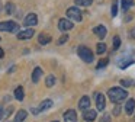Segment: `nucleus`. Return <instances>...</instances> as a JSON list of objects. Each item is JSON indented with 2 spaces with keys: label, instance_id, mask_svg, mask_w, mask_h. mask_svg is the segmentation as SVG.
<instances>
[{
  "label": "nucleus",
  "instance_id": "bb28decb",
  "mask_svg": "<svg viewBox=\"0 0 135 122\" xmlns=\"http://www.w3.org/2000/svg\"><path fill=\"white\" fill-rule=\"evenodd\" d=\"M119 46H120V38H119V36H115V38H113V48L118 49Z\"/></svg>",
  "mask_w": 135,
  "mask_h": 122
},
{
  "label": "nucleus",
  "instance_id": "4468645a",
  "mask_svg": "<svg viewBox=\"0 0 135 122\" xmlns=\"http://www.w3.org/2000/svg\"><path fill=\"white\" fill-rule=\"evenodd\" d=\"M125 110L128 115H132L135 110V99H129V100H126L125 103Z\"/></svg>",
  "mask_w": 135,
  "mask_h": 122
},
{
  "label": "nucleus",
  "instance_id": "7ed1b4c3",
  "mask_svg": "<svg viewBox=\"0 0 135 122\" xmlns=\"http://www.w3.org/2000/svg\"><path fill=\"white\" fill-rule=\"evenodd\" d=\"M0 31L3 32H19V25L13 20H6V22H0Z\"/></svg>",
  "mask_w": 135,
  "mask_h": 122
},
{
  "label": "nucleus",
  "instance_id": "0eeeda50",
  "mask_svg": "<svg viewBox=\"0 0 135 122\" xmlns=\"http://www.w3.org/2000/svg\"><path fill=\"white\" fill-rule=\"evenodd\" d=\"M73 26L74 25H73V22H71L70 19H60V22H58V29L62 31V32L73 29Z\"/></svg>",
  "mask_w": 135,
  "mask_h": 122
},
{
  "label": "nucleus",
  "instance_id": "6e6552de",
  "mask_svg": "<svg viewBox=\"0 0 135 122\" xmlns=\"http://www.w3.org/2000/svg\"><path fill=\"white\" fill-rule=\"evenodd\" d=\"M35 31L32 28H26L25 31H19L18 32V39H31L33 36Z\"/></svg>",
  "mask_w": 135,
  "mask_h": 122
},
{
  "label": "nucleus",
  "instance_id": "412c9836",
  "mask_svg": "<svg viewBox=\"0 0 135 122\" xmlns=\"http://www.w3.org/2000/svg\"><path fill=\"white\" fill-rule=\"evenodd\" d=\"M134 4V0H122V9L123 10H128L129 7H132Z\"/></svg>",
  "mask_w": 135,
  "mask_h": 122
},
{
  "label": "nucleus",
  "instance_id": "423d86ee",
  "mask_svg": "<svg viewBox=\"0 0 135 122\" xmlns=\"http://www.w3.org/2000/svg\"><path fill=\"white\" fill-rule=\"evenodd\" d=\"M23 23H25V26H28V28H33V26L38 23V16H36L35 13L26 15V17H25Z\"/></svg>",
  "mask_w": 135,
  "mask_h": 122
},
{
  "label": "nucleus",
  "instance_id": "20e7f679",
  "mask_svg": "<svg viewBox=\"0 0 135 122\" xmlns=\"http://www.w3.org/2000/svg\"><path fill=\"white\" fill-rule=\"evenodd\" d=\"M67 16H68V19L76 20V22H81L83 20V15L79 7H70L67 10Z\"/></svg>",
  "mask_w": 135,
  "mask_h": 122
},
{
  "label": "nucleus",
  "instance_id": "393cba45",
  "mask_svg": "<svg viewBox=\"0 0 135 122\" xmlns=\"http://www.w3.org/2000/svg\"><path fill=\"white\" fill-rule=\"evenodd\" d=\"M110 13H112V16H116V13H118V0H113V3H112Z\"/></svg>",
  "mask_w": 135,
  "mask_h": 122
},
{
  "label": "nucleus",
  "instance_id": "cd10ccee",
  "mask_svg": "<svg viewBox=\"0 0 135 122\" xmlns=\"http://www.w3.org/2000/svg\"><path fill=\"white\" fill-rule=\"evenodd\" d=\"M13 10H15V6H13V3H7L6 4V13H13Z\"/></svg>",
  "mask_w": 135,
  "mask_h": 122
},
{
  "label": "nucleus",
  "instance_id": "b1692460",
  "mask_svg": "<svg viewBox=\"0 0 135 122\" xmlns=\"http://www.w3.org/2000/svg\"><path fill=\"white\" fill-rule=\"evenodd\" d=\"M109 64V60L108 58H102V60L99 61V64H97V70H100V68H105L106 65Z\"/></svg>",
  "mask_w": 135,
  "mask_h": 122
},
{
  "label": "nucleus",
  "instance_id": "2eb2a0df",
  "mask_svg": "<svg viewBox=\"0 0 135 122\" xmlns=\"http://www.w3.org/2000/svg\"><path fill=\"white\" fill-rule=\"evenodd\" d=\"M38 42L41 44V45H47V44H50L51 42V35H48V34H39V36H38Z\"/></svg>",
  "mask_w": 135,
  "mask_h": 122
},
{
  "label": "nucleus",
  "instance_id": "aec40b11",
  "mask_svg": "<svg viewBox=\"0 0 135 122\" xmlns=\"http://www.w3.org/2000/svg\"><path fill=\"white\" fill-rule=\"evenodd\" d=\"M76 6H90L93 3V0H74Z\"/></svg>",
  "mask_w": 135,
  "mask_h": 122
},
{
  "label": "nucleus",
  "instance_id": "c85d7f7f",
  "mask_svg": "<svg viewBox=\"0 0 135 122\" xmlns=\"http://www.w3.org/2000/svg\"><path fill=\"white\" fill-rule=\"evenodd\" d=\"M67 41H68V35H62V36L58 39V44H60V45H62V44H65Z\"/></svg>",
  "mask_w": 135,
  "mask_h": 122
},
{
  "label": "nucleus",
  "instance_id": "9d476101",
  "mask_svg": "<svg viewBox=\"0 0 135 122\" xmlns=\"http://www.w3.org/2000/svg\"><path fill=\"white\" fill-rule=\"evenodd\" d=\"M96 106L99 110H103L106 106V102H105V95L102 93H96Z\"/></svg>",
  "mask_w": 135,
  "mask_h": 122
},
{
  "label": "nucleus",
  "instance_id": "4be33fe9",
  "mask_svg": "<svg viewBox=\"0 0 135 122\" xmlns=\"http://www.w3.org/2000/svg\"><path fill=\"white\" fill-rule=\"evenodd\" d=\"M96 51H97V54H103V52L106 51V45H105V42H99V44H97Z\"/></svg>",
  "mask_w": 135,
  "mask_h": 122
},
{
  "label": "nucleus",
  "instance_id": "f03ea898",
  "mask_svg": "<svg viewBox=\"0 0 135 122\" xmlns=\"http://www.w3.org/2000/svg\"><path fill=\"white\" fill-rule=\"evenodd\" d=\"M77 54H79V57L81 58L84 63H91V61H93V58H94V55H93V52L90 51V48H87V46H84V45L79 46Z\"/></svg>",
  "mask_w": 135,
  "mask_h": 122
},
{
  "label": "nucleus",
  "instance_id": "72a5a7b5",
  "mask_svg": "<svg viewBox=\"0 0 135 122\" xmlns=\"http://www.w3.org/2000/svg\"><path fill=\"white\" fill-rule=\"evenodd\" d=\"M3 57H4V51L0 48V58H3Z\"/></svg>",
  "mask_w": 135,
  "mask_h": 122
},
{
  "label": "nucleus",
  "instance_id": "f257e3e1",
  "mask_svg": "<svg viewBox=\"0 0 135 122\" xmlns=\"http://www.w3.org/2000/svg\"><path fill=\"white\" fill-rule=\"evenodd\" d=\"M108 96L109 99H110L113 103H120V102L123 100V99H126V96H128V92L125 90V87H112V89L108 90Z\"/></svg>",
  "mask_w": 135,
  "mask_h": 122
},
{
  "label": "nucleus",
  "instance_id": "473e14b6",
  "mask_svg": "<svg viewBox=\"0 0 135 122\" xmlns=\"http://www.w3.org/2000/svg\"><path fill=\"white\" fill-rule=\"evenodd\" d=\"M131 36H132V38H135V28H132V29H131Z\"/></svg>",
  "mask_w": 135,
  "mask_h": 122
},
{
  "label": "nucleus",
  "instance_id": "dca6fc26",
  "mask_svg": "<svg viewBox=\"0 0 135 122\" xmlns=\"http://www.w3.org/2000/svg\"><path fill=\"white\" fill-rule=\"evenodd\" d=\"M93 32L97 35V36L100 38V39H103V38L106 36V28L103 25H99V26H96V28L93 29Z\"/></svg>",
  "mask_w": 135,
  "mask_h": 122
},
{
  "label": "nucleus",
  "instance_id": "f3484780",
  "mask_svg": "<svg viewBox=\"0 0 135 122\" xmlns=\"http://www.w3.org/2000/svg\"><path fill=\"white\" fill-rule=\"evenodd\" d=\"M26 116H28V112L25 109H21L15 116V122H23L25 119H26Z\"/></svg>",
  "mask_w": 135,
  "mask_h": 122
},
{
  "label": "nucleus",
  "instance_id": "9b49d317",
  "mask_svg": "<svg viewBox=\"0 0 135 122\" xmlns=\"http://www.w3.org/2000/svg\"><path fill=\"white\" fill-rule=\"evenodd\" d=\"M96 116H97V112H96V110H93V109H86L83 118H84V121H87V122H93L94 119H96Z\"/></svg>",
  "mask_w": 135,
  "mask_h": 122
},
{
  "label": "nucleus",
  "instance_id": "f8f14e48",
  "mask_svg": "<svg viewBox=\"0 0 135 122\" xmlns=\"http://www.w3.org/2000/svg\"><path fill=\"white\" fill-rule=\"evenodd\" d=\"M79 107L83 110L89 109V107H90V97H89V96H83L79 102Z\"/></svg>",
  "mask_w": 135,
  "mask_h": 122
},
{
  "label": "nucleus",
  "instance_id": "c756f323",
  "mask_svg": "<svg viewBox=\"0 0 135 122\" xmlns=\"http://www.w3.org/2000/svg\"><path fill=\"white\" fill-rule=\"evenodd\" d=\"M100 122H110V115H103L102 118H100Z\"/></svg>",
  "mask_w": 135,
  "mask_h": 122
},
{
  "label": "nucleus",
  "instance_id": "2f4dec72",
  "mask_svg": "<svg viewBox=\"0 0 135 122\" xmlns=\"http://www.w3.org/2000/svg\"><path fill=\"white\" fill-rule=\"evenodd\" d=\"M119 113H120V107L116 106V107H115V110H113V115H119Z\"/></svg>",
  "mask_w": 135,
  "mask_h": 122
},
{
  "label": "nucleus",
  "instance_id": "a211bd4d",
  "mask_svg": "<svg viewBox=\"0 0 135 122\" xmlns=\"http://www.w3.org/2000/svg\"><path fill=\"white\" fill-rule=\"evenodd\" d=\"M23 97H25V93H23V87H16L15 89V99L16 100H19V102H22L23 100Z\"/></svg>",
  "mask_w": 135,
  "mask_h": 122
},
{
  "label": "nucleus",
  "instance_id": "ddd939ff",
  "mask_svg": "<svg viewBox=\"0 0 135 122\" xmlns=\"http://www.w3.org/2000/svg\"><path fill=\"white\" fill-rule=\"evenodd\" d=\"M41 77H42V68L41 67H35L32 71V81L33 83H38L41 80Z\"/></svg>",
  "mask_w": 135,
  "mask_h": 122
},
{
  "label": "nucleus",
  "instance_id": "5701e85b",
  "mask_svg": "<svg viewBox=\"0 0 135 122\" xmlns=\"http://www.w3.org/2000/svg\"><path fill=\"white\" fill-rule=\"evenodd\" d=\"M120 84H122L123 87H129V86H134L135 81L134 80H129V78H123V80H120Z\"/></svg>",
  "mask_w": 135,
  "mask_h": 122
},
{
  "label": "nucleus",
  "instance_id": "a878e982",
  "mask_svg": "<svg viewBox=\"0 0 135 122\" xmlns=\"http://www.w3.org/2000/svg\"><path fill=\"white\" fill-rule=\"evenodd\" d=\"M131 64H134V60H125V61H122V63H119V67L120 68H126V67H129Z\"/></svg>",
  "mask_w": 135,
  "mask_h": 122
},
{
  "label": "nucleus",
  "instance_id": "39448f33",
  "mask_svg": "<svg viewBox=\"0 0 135 122\" xmlns=\"http://www.w3.org/2000/svg\"><path fill=\"white\" fill-rule=\"evenodd\" d=\"M52 105H54V102L51 100V99H45V100H42L41 103H39V106H38V109H35L33 110V113H39V112H44V110H47V109H50V107H52Z\"/></svg>",
  "mask_w": 135,
  "mask_h": 122
},
{
  "label": "nucleus",
  "instance_id": "7c9ffc66",
  "mask_svg": "<svg viewBox=\"0 0 135 122\" xmlns=\"http://www.w3.org/2000/svg\"><path fill=\"white\" fill-rule=\"evenodd\" d=\"M4 116V109H3V105H0V119H3Z\"/></svg>",
  "mask_w": 135,
  "mask_h": 122
},
{
  "label": "nucleus",
  "instance_id": "f704fd0d",
  "mask_svg": "<svg viewBox=\"0 0 135 122\" xmlns=\"http://www.w3.org/2000/svg\"><path fill=\"white\" fill-rule=\"evenodd\" d=\"M52 122H58V121H52Z\"/></svg>",
  "mask_w": 135,
  "mask_h": 122
},
{
  "label": "nucleus",
  "instance_id": "1a4fd4ad",
  "mask_svg": "<svg viewBox=\"0 0 135 122\" xmlns=\"http://www.w3.org/2000/svg\"><path fill=\"white\" fill-rule=\"evenodd\" d=\"M64 121L65 122H77V112L74 109H68L64 113Z\"/></svg>",
  "mask_w": 135,
  "mask_h": 122
},
{
  "label": "nucleus",
  "instance_id": "6ab92c4d",
  "mask_svg": "<svg viewBox=\"0 0 135 122\" xmlns=\"http://www.w3.org/2000/svg\"><path fill=\"white\" fill-rule=\"evenodd\" d=\"M45 84H47V87H52L54 84H55V76L50 74L47 78H45Z\"/></svg>",
  "mask_w": 135,
  "mask_h": 122
}]
</instances>
